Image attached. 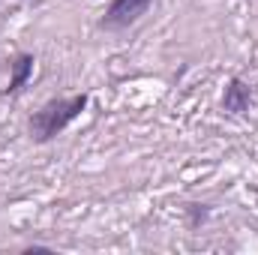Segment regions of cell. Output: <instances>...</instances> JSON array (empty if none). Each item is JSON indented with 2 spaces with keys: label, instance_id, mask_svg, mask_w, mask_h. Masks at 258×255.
<instances>
[{
  "label": "cell",
  "instance_id": "obj_1",
  "mask_svg": "<svg viewBox=\"0 0 258 255\" xmlns=\"http://www.w3.org/2000/svg\"><path fill=\"white\" fill-rule=\"evenodd\" d=\"M87 108V93H75V96H60V99H48L39 111L30 114L27 132L36 144H48L51 138H57L75 117H81V111Z\"/></svg>",
  "mask_w": 258,
  "mask_h": 255
},
{
  "label": "cell",
  "instance_id": "obj_2",
  "mask_svg": "<svg viewBox=\"0 0 258 255\" xmlns=\"http://www.w3.org/2000/svg\"><path fill=\"white\" fill-rule=\"evenodd\" d=\"M153 6V0H111L99 27L105 30H126L129 24H135L147 9Z\"/></svg>",
  "mask_w": 258,
  "mask_h": 255
},
{
  "label": "cell",
  "instance_id": "obj_3",
  "mask_svg": "<svg viewBox=\"0 0 258 255\" xmlns=\"http://www.w3.org/2000/svg\"><path fill=\"white\" fill-rule=\"evenodd\" d=\"M33 54H27V51H18L12 60H9V87L3 90V96L9 99V96H18L24 87H27V81H30V75H33Z\"/></svg>",
  "mask_w": 258,
  "mask_h": 255
},
{
  "label": "cell",
  "instance_id": "obj_4",
  "mask_svg": "<svg viewBox=\"0 0 258 255\" xmlns=\"http://www.w3.org/2000/svg\"><path fill=\"white\" fill-rule=\"evenodd\" d=\"M252 105V90L243 78H231L228 87H225V96H222V108L231 111V114H246Z\"/></svg>",
  "mask_w": 258,
  "mask_h": 255
},
{
  "label": "cell",
  "instance_id": "obj_5",
  "mask_svg": "<svg viewBox=\"0 0 258 255\" xmlns=\"http://www.w3.org/2000/svg\"><path fill=\"white\" fill-rule=\"evenodd\" d=\"M0 69H3V60H0Z\"/></svg>",
  "mask_w": 258,
  "mask_h": 255
}]
</instances>
